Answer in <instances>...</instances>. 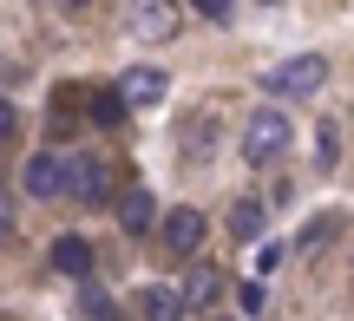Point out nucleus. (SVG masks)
I'll return each instance as SVG.
<instances>
[{
    "mask_svg": "<svg viewBox=\"0 0 354 321\" xmlns=\"http://www.w3.org/2000/svg\"><path fill=\"white\" fill-rule=\"evenodd\" d=\"M263 223H269V210L256 204V197L230 204V236H236V243H256V236H263Z\"/></svg>",
    "mask_w": 354,
    "mask_h": 321,
    "instance_id": "11",
    "label": "nucleus"
},
{
    "mask_svg": "<svg viewBox=\"0 0 354 321\" xmlns=\"http://www.w3.org/2000/svg\"><path fill=\"white\" fill-rule=\"evenodd\" d=\"M203 230H210V223H203V210H197V204H177L171 217H165V243H171V256H190V249L203 243Z\"/></svg>",
    "mask_w": 354,
    "mask_h": 321,
    "instance_id": "5",
    "label": "nucleus"
},
{
    "mask_svg": "<svg viewBox=\"0 0 354 321\" xmlns=\"http://www.w3.org/2000/svg\"><path fill=\"white\" fill-rule=\"evenodd\" d=\"M125 112H131V105H125V92H118V86L112 92H92V118H99V125H118Z\"/></svg>",
    "mask_w": 354,
    "mask_h": 321,
    "instance_id": "12",
    "label": "nucleus"
},
{
    "mask_svg": "<svg viewBox=\"0 0 354 321\" xmlns=\"http://www.w3.org/2000/svg\"><path fill=\"white\" fill-rule=\"evenodd\" d=\"M20 191L33 197V204H53V197H66V164L53 151H33L26 157V171H20Z\"/></svg>",
    "mask_w": 354,
    "mask_h": 321,
    "instance_id": "3",
    "label": "nucleus"
},
{
    "mask_svg": "<svg viewBox=\"0 0 354 321\" xmlns=\"http://www.w3.org/2000/svg\"><path fill=\"white\" fill-rule=\"evenodd\" d=\"M7 223H13V204H7V191H0V230H7Z\"/></svg>",
    "mask_w": 354,
    "mask_h": 321,
    "instance_id": "18",
    "label": "nucleus"
},
{
    "mask_svg": "<svg viewBox=\"0 0 354 321\" xmlns=\"http://www.w3.org/2000/svg\"><path fill=\"white\" fill-rule=\"evenodd\" d=\"M151 223H158V197L145 191V184H138V191H125V197H118V230H125V236H145Z\"/></svg>",
    "mask_w": 354,
    "mask_h": 321,
    "instance_id": "9",
    "label": "nucleus"
},
{
    "mask_svg": "<svg viewBox=\"0 0 354 321\" xmlns=\"http://www.w3.org/2000/svg\"><path fill=\"white\" fill-rule=\"evenodd\" d=\"M328 86V59L322 52H295V59L269 66L263 72V92H276V99H308V92Z\"/></svg>",
    "mask_w": 354,
    "mask_h": 321,
    "instance_id": "2",
    "label": "nucleus"
},
{
    "mask_svg": "<svg viewBox=\"0 0 354 321\" xmlns=\"http://www.w3.org/2000/svg\"><path fill=\"white\" fill-rule=\"evenodd\" d=\"M263 7H276V0H263Z\"/></svg>",
    "mask_w": 354,
    "mask_h": 321,
    "instance_id": "20",
    "label": "nucleus"
},
{
    "mask_svg": "<svg viewBox=\"0 0 354 321\" xmlns=\"http://www.w3.org/2000/svg\"><path fill=\"white\" fill-rule=\"evenodd\" d=\"M184 309H190L184 289H165V282H145L138 289V315L145 321H184Z\"/></svg>",
    "mask_w": 354,
    "mask_h": 321,
    "instance_id": "8",
    "label": "nucleus"
},
{
    "mask_svg": "<svg viewBox=\"0 0 354 321\" xmlns=\"http://www.w3.org/2000/svg\"><path fill=\"white\" fill-rule=\"evenodd\" d=\"M13 131H20V112H13V105H7V99H0V144H7V138H13Z\"/></svg>",
    "mask_w": 354,
    "mask_h": 321,
    "instance_id": "16",
    "label": "nucleus"
},
{
    "mask_svg": "<svg viewBox=\"0 0 354 321\" xmlns=\"http://www.w3.org/2000/svg\"><path fill=\"white\" fill-rule=\"evenodd\" d=\"M0 79H7V66H0Z\"/></svg>",
    "mask_w": 354,
    "mask_h": 321,
    "instance_id": "21",
    "label": "nucleus"
},
{
    "mask_svg": "<svg viewBox=\"0 0 354 321\" xmlns=\"http://www.w3.org/2000/svg\"><path fill=\"white\" fill-rule=\"evenodd\" d=\"M59 7H86V0H59Z\"/></svg>",
    "mask_w": 354,
    "mask_h": 321,
    "instance_id": "19",
    "label": "nucleus"
},
{
    "mask_svg": "<svg viewBox=\"0 0 354 321\" xmlns=\"http://www.w3.org/2000/svg\"><path fill=\"white\" fill-rule=\"evenodd\" d=\"M210 295H216V269H190V282H184V302H190V309H203Z\"/></svg>",
    "mask_w": 354,
    "mask_h": 321,
    "instance_id": "14",
    "label": "nucleus"
},
{
    "mask_svg": "<svg viewBox=\"0 0 354 321\" xmlns=\"http://www.w3.org/2000/svg\"><path fill=\"white\" fill-rule=\"evenodd\" d=\"M79 309H86V321H118V302L105 295V289L86 282V295H79Z\"/></svg>",
    "mask_w": 354,
    "mask_h": 321,
    "instance_id": "13",
    "label": "nucleus"
},
{
    "mask_svg": "<svg viewBox=\"0 0 354 321\" xmlns=\"http://www.w3.org/2000/svg\"><path fill=\"white\" fill-rule=\"evenodd\" d=\"M190 7H197L203 20H223V13H230V0H190Z\"/></svg>",
    "mask_w": 354,
    "mask_h": 321,
    "instance_id": "17",
    "label": "nucleus"
},
{
    "mask_svg": "<svg viewBox=\"0 0 354 321\" xmlns=\"http://www.w3.org/2000/svg\"><path fill=\"white\" fill-rule=\"evenodd\" d=\"M328 230H335V223H328V217H322V223H308V230H302V236H295V249H315V243H328Z\"/></svg>",
    "mask_w": 354,
    "mask_h": 321,
    "instance_id": "15",
    "label": "nucleus"
},
{
    "mask_svg": "<svg viewBox=\"0 0 354 321\" xmlns=\"http://www.w3.org/2000/svg\"><path fill=\"white\" fill-rule=\"evenodd\" d=\"M118 92H125V105H158L171 92V72L165 66H131V72L118 79Z\"/></svg>",
    "mask_w": 354,
    "mask_h": 321,
    "instance_id": "6",
    "label": "nucleus"
},
{
    "mask_svg": "<svg viewBox=\"0 0 354 321\" xmlns=\"http://www.w3.org/2000/svg\"><path fill=\"white\" fill-rule=\"evenodd\" d=\"M131 33L138 39H171L177 33V7L171 0H138V7H131Z\"/></svg>",
    "mask_w": 354,
    "mask_h": 321,
    "instance_id": "7",
    "label": "nucleus"
},
{
    "mask_svg": "<svg viewBox=\"0 0 354 321\" xmlns=\"http://www.w3.org/2000/svg\"><path fill=\"white\" fill-rule=\"evenodd\" d=\"M66 191H73L79 204H105V197H112V177H105V164L92 151H79L73 164H66Z\"/></svg>",
    "mask_w": 354,
    "mask_h": 321,
    "instance_id": "4",
    "label": "nucleus"
},
{
    "mask_svg": "<svg viewBox=\"0 0 354 321\" xmlns=\"http://www.w3.org/2000/svg\"><path fill=\"white\" fill-rule=\"evenodd\" d=\"M53 269L86 282V275H92V243H86V236H59V243H53Z\"/></svg>",
    "mask_w": 354,
    "mask_h": 321,
    "instance_id": "10",
    "label": "nucleus"
},
{
    "mask_svg": "<svg viewBox=\"0 0 354 321\" xmlns=\"http://www.w3.org/2000/svg\"><path fill=\"white\" fill-rule=\"evenodd\" d=\"M289 138H295L289 118H282L276 105H256V112L243 118V138H236V144H243V157H250V164H276V157L289 151Z\"/></svg>",
    "mask_w": 354,
    "mask_h": 321,
    "instance_id": "1",
    "label": "nucleus"
}]
</instances>
